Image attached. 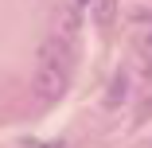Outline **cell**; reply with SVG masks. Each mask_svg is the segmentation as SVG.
<instances>
[{"label":"cell","instance_id":"5","mask_svg":"<svg viewBox=\"0 0 152 148\" xmlns=\"http://www.w3.org/2000/svg\"><path fill=\"white\" fill-rule=\"evenodd\" d=\"M121 94H125V78H117V86H109V101H121Z\"/></svg>","mask_w":152,"mask_h":148},{"label":"cell","instance_id":"1","mask_svg":"<svg viewBox=\"0 0 152 148\" xmlns=\"http://www.w3.org/2000/svg\"><path fill=\"white\" fill-rule=\"evenodd\" d=\"M66 82H70L66 70H58V66H39L35 78H31V94H35L39 101H55V98L66 94Z\"/></svg>","mask_w":152,"mask_h":148},{"label":"cell","instance_id":"2","mask_svg":"<svg viewBox=\"0 0 152 148\" xmlns=\"http://www.w3.org/2000/svg\"><path fill=\"white\" fill-rule=\"evenodd\" d=\"M39 66H58V70H66L74 66V43L63 39V35H47L39 43Z\"/></svg>","mask_w":152,"mask_h":148},{"label":"cell","instance_id":"4","mask_svg":"<svg viewBox=\"0 0 152 148\" xmlns=\"http://www.w3.org/2000/svg\"><path fill=\"white\" fill-rule=\"evenodd\" d=\"M109 8H113V0H98V23H109Z\"/></svg>","mask_w":152,"mask_h":148},{"label":"cell","instance_id":"3","mask_svg":"<svg viewBox=\"0 0 152 148\" xmlns=\"http://www.w3.org/2000/svg\"><path fill=\"white\" fill-rule=\"evenodd\" d=\"M51 35H63V39H74V35H78V12H74L70 4L58 8V27H55Z\"/></svg>","mask_w":152,"mask_h":148}]
</instances>
